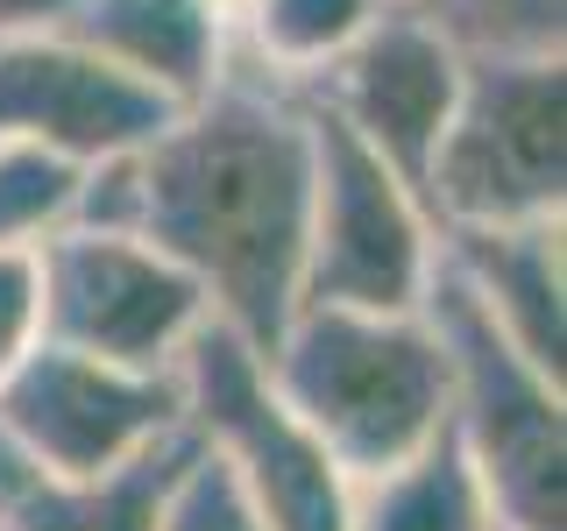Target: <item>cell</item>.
I'll list each match as a JSON object with an SVG mask.
<instances>
[{"instance_id":"6da1fadb","label":"cell","mask_w":567,"mask_h":531,"mask_svg":"<svg viewBox=\"0 0 567 531\" xmlns=\"http://www.w3.org/2000/svg\"><path fill=\"white\" fill-rule=\"evenodd\" d=\"M312 199V121L306 93L256 71H227L206 100L177 106L142 149L85 170L71 220H114L171 248L199 277L220 326L270 347L298 312Z\"/></svg>"},{"instance_id":"7a4b0ae2","label":"cell","mask_w":567,"mask_h":531,"mask_svg":"<svg viewBox=\"0 0 567 531\" xmlns=\"http://www.w3.org/2000/svg\"><path fill=\"white\" fill-rule=\"evenodd\" d=\"M262 376L348 482L412 460L447 433V347L433 312L298 305L262 347Z\"/></svg>"},{"instance_id":"3957f363","label":"cell","mask_w":567,"mask_h":531,"mask_svg":"<svg viewBox=\"0 0 567 531\" xmlns=\"http://www.w3.org/2000/svg\"><path fill=\"white\" fill-rule=\"evenodd\" d=\"M440 227H504L567 212V58L468 50L454 121L419 177Z\"/></svg>"},{"instance_id":"277c9868","label":"cell","mask_w":567,"mask_h":531,"mask_svg":"<svg viewBox=\"0 0 567 531\" xmlns=\"http://www.w3.org/2000/svg\"><path fill=\"white\" fill-rule=\"evenodd\" d=\"M425 312L447 347V433L475 460L504 531H567V397L560 376L532 368L447 277Z\"/></svg>"},{"instance_id":"5b68a950","label":"cell","mask_w":567,"mask_h":531,"mask_svg":"<svg viewBox=\"0 0 567 531\" xmlns=\"http://www.w3.org/2000/svg\"><path fill=\"white\" fill-rule=\"evenodd\" d=\"M312 121V199L298 305H362L419 312L440 277V220L398 164H383L354 128L306 93Z\"/></svg>"},{"instance_id":"8992f818","label":"cell","mask_w":567,"mask_h":531,"mask_svg":"<svg viewBox=\"0 0 567 531\" xmlns=\"http://www.w3.org/2000/svg\"><path fill=\"white\" fill-rule=\"evenodd\" d=\"M177 376H185L192 439L220 454L262 531H354L348 468L284 412V397L262 376V354L235 326L206 319L199 341L177 354Z\"/></svg>"},{"instance_id":"52a82bcc","label":"cell","mask_w":567,"mask_h":531,"mask_svg":"<svg viewBox=\"0 0 567 531\" xmlns=\"http://www.w3.org/2000/svg\"><path fill=\"white\" fill-rule=\"evenodd\" d=\"M177 433H192L177 368H128L43 341L0 383V447L50 482L114 475L142 454L171 447Z\"/></svg>"},{"instance_id":"ba28073f","label":"cell","mask_w":567,"mask_h":531,"mask_svg":"<svg viewBox=\"0 0 567 531\" xmlns=\"http://www.w3.org/2000/svg\"><path fill=\"white\" fill-rule=\"evenodd\" d=\"M43 270V341H64L100 362L177 368V354L213 319L199 277L135 227L64 220L35 241Z\"/></svg>"},{"instance_id":"9c48e42d","label":"cell","mask_w":567,"mask_h":531,"mask_svg":"<svg viewBox=\"0 0 567 531\" xmlns=\"http://www.w3.org/2000/svg\"><path fill=\"white\" fill-rule=\"evenodd\" d=\"M177 106L58 29H0V135L93 170L142 149Z\"/></svg>"},{"instance_id":"30bf717a","label":"cell","mask_w":567,"mask_h":531,"mask_svg":"<svg viewBox=\"0 0 567 531\" xmlns=\"http://www.w3.org/2000/svg\"><path fill=\"white\" fill-rule=\"evenodd\" d=\"M461 71H468V43L447 35L433 14L390 8L354 35V50L341 64H327L306 93L327 106L341 128H354L383 164H398L404 177H425L440 135L454 121V100H461Z\"/></svg>"},{"instance_id":"8fae6325","label":"cell","mask_w":567,"mask_h":531,"mask_svg":"<svg viewBox=\"0 0 567 531\" xmlns=\"http://www.w3.org/2000/svg\"><path fill=\"white\" fill-rule=\"evenodd\" d=\"M567 220H504V227H440V277L546 376H567Z\"/></svg>"},{"instance_id":"7c38bea8","label":"cell","mask_w":567,"mask_h":531,"mask_svg":"<svg viewBox=\"0 0 567 531\" xmlns=\"http://www.w3.org/2000/svg\"><path fill=\"white\" fill-rule=\"evenodd\" d=\"M64 29L171 106L206 100L235 71V22L213 0H71Z\"/></svg>"},{"instance_id":"4fadbf2b","label":"cell","mask_w":567,"mask_h":531,"mask_svg":"<svg viewBox=\"0 0 567 531\" xmlns=\"http://www.w3.org/2000/svg\"><path fill=\"white\" fill-rule=\"evenodd\" d=\"M185 454H192V433H177L171 447L142 454L114 475H93V482L29 475V482L8 496V510H0V531H156Z\"/></svg>"},{"instance_id":"5bb4252c","label":"cell","mask_w":567,"mask_h":531,"mask_svg":"<svg viewBox=\"0 0 567 531\" xmlns=\"http://www.w3.org/2000/svg\"><path fill=\"white\" fill-rule=\"evenodd\" d=\"M354 531H504L496 503L475 475V460L461 454L454 433L425 439L412 460L354 482Z\"/></svg>"},{"instance_id":"9a60e30c","label":"cell","mask_w":567,"mask_h":531,"mask_svg":"<svg viewBox=\"0 0 567 531\" xmlns=\"http://www.w3.org/2000/svg\"><path fill=\"white\" fill-rule=\"evenodd\" d=\"M390 0H241L235 22V64L270 85L306 93L327 64H341Z\"/></svg>"},{"instance_id":"2e32d148","label":"cell","mask_w":567,"mask_h":531,"mask_svg":"<svg viewBox=\"0 0 567 531\" xmlns=\"http://www.w3.org/2000/svg\"><path fill=\"white\" fill-rule=\"evenodd\" d=\"M79 191H85L79 164L0 135V248H35L43 235H58L79 212Z\"/></svg>"},{"instance_id":"e0dca14e","label":"cell","mask_w":567,"mask_h":531,"mask_svg":"<svg viewBox=\"0 0 567 531\" xmlns=\"http://www.w3.org/2000/svg\"><path fill=\"white\" fill-rule=\"evenodd\" d=\"M468 50H560L567 0H404Z\"/></svg>"},{"instance_id":"ac0fdd59","label":"cell","mask_w":567,"mask_h":531,"mask_svg":"<svg viewBox=\"0 0 567 531\" xmlns=\"http://www.w3.org/2000/svg\"><path fill=\"white\" fill-rule=\"evenodd\" d=\"M156 531H262V524H256V510L241 503V489H235V475L220 468V454H206L199 439H192L185 468H177V482L164 496Z\"/></svg>"},{"instance_id":"d6986e66","label":"cell","mask_w":567,"mask_h":531,"mask_svg":"<svg viewBox=\"0 0 567 531\" xmlns=\"http://www.w3.org/2000/svg\"><path fill=\"white\" fill-rule=\"evenodd\" d=\"M43 347V270L35 248H0V383Z\"/></svg>"},{"instance_id":"ffe728a7","label":"cell","mask_w":567,"mask_h":531,"mask_svg":"<svg viewBox=\"0 0 567 531\" xmlns=\"http://www.w3.org/2000/svg\"><path fill=\"white\" fill-rule=\"evenodd\" d=\"M71 0H0V29H58Z\"/></svg>"},{"instance_id":"44dd1931","label":"cell","mask_w":567,"mask_h":531,"mask_svg":"<svg viewBox=\"0 0 567 531\" xmlns=\"http://www.w3.org/2000/svg\"><path fill=\"white\" fill-rule=\"evenodd\" d=\"M22 482H29V468H22V460H14L8 447H0V510H8V496L22 489Z\"/></svg>"},{"instance_id":"7402d4cb","label":"cell","mask_w":567,"mask_h":531,"mask_svg":"<svg viewBox=\"0 0 567 531\" xmlns=\"http://www.w3.org/2000/svg\"><path fill=\"white\" fill-rule=\"evenodd\" d=\"M213 8H227V14H235V8H241V0H213Z\"/></svg>"}]
</instances>
